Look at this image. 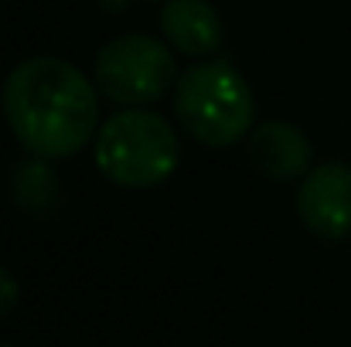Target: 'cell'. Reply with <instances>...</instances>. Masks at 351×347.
I'll list each match as a JSON object with an SVG mask.
<instances>
[{
	"label": "cell",
	"mask_w": 351,
	"mask_h": 347,
	"mask_svg": "<svg viewBox=\"0 0 351 347\" xmlns=\"http://www.w3.org/2000/svg\"><path fill=\"white\" fill-rule=\"evenodd\" d=\"M3 116L31 157L62 160L96 136L99 103L93 82L72 62L34 55L10 68L3 82Z\"/></svg>",
	"instance_id": "obj_1"
},
{
	"label": "cell",
	"mask_w": 351,
	"mask_h": 347,
	"mask_svg": "<svg viewBox=\"0 0 351 347\" xmlns=\"http://www.w3.org/2000/svg\"><path fill=\"white\" fill-rule=\"evenodd\" d=\"M174 116L205 146H235L252 133L256 96L242 72L222 62H198L174 82Z\"/></svg>",
	"instance_id": "obj_3"
},
{
	"label": "cell",
	"mask_w": 351,
	"mask_h": 347,
	"mask_svg": "<svg viewBox=\"0 0 351 347\" xmlns=\"http://www.w3.org/2000/svg\"><path fill=\"white\" fill-rule=\"evenodd\" d=\"M0 347H10V344H0Z\"/></svg>",
	"instance_id": "obj_10"
},
{
	"label": "cell",
	"mask_w": 351,
	"mask_h": 347,
	"mask_svg": "<svg viewBox=\"0 0 351 347\" xmlns=\"http://www.w3.org/2000/svg\"><path fill=\"white\" fill-rule=\"evenodd\" d=\"M160 31L174 51L188 58H208L226 41L222 14L208 0H164Z\"/></svg>",
	"instance_id": "obj_7"
},
{
	"label": "cell",
	"mask_w": 351,
	"mask_h": 347,
	"mask_svg": "<svg viewBox=\"0 0 351 347\" xmlns=\"http://www.w3.org/2000/svg\"><path fill=\"white\" fill-rule=\"evenodd\" d=\"M17 300H21V286H17L14 272L0 266V320H3V317H7L14 307H17Z\"/></svg>",
	"instance_id": "obj_9"
},
{
	"label": "cell",
	"mask_w": 351,
	"mask_h": 347,
	"mask_svg": "<svg viewBox=\"0 0 351 347\" xmlns=\"http://www.w3.org/2000/svg\"><path fill=\"white\" fill-rule=\"evenodd\" d=\"M249 140V164L269 181H300L314 164V146L307 133L293 123L269 119L252 126Z\"/></svg>",
	"instance_id": "obj_6"
},
{
	"label": "cell",
	"mask_w": 351,
	"mask_h": 347,
	"mask_svg": "<svg viewBox=\"0 0 351 347\" xmlns=\"http://www.w3.org/2000/svg\"><path fill=\"white\" fill-rule=\"evenodd\" d=\"M55 188H58V181H55L48 160H41V157H31L27 164H21L14 170V198L21 208H27L34 215H41L55 205V198H58Z\"/></svg>",
	"instance_id": "obj_8"
},
{
	"label": "cell",
	"mask_w": 351,
	"mask_h": 347,
	"mask_svg": "<svg viewBox=\"0 0 351 347\" xmlns=\"http://www.w3.org/2000/svg\"><path fill=\"white\" fill-rule=\"evenodd\" d=\"M297 215L304 229L324 242L351 235V167L328 160L311 167L297 188Z\"/></svg>",
	"instance_id": "obj_5"
},
{
	"label": "cell",
	"mask_w": 351,
	"mask_h": 347,
	"mask_svg": "<svg viewBox=\"0 0 351 347\" xmlns=\"http://www.w3.org/2000/svg\"><path fill=\"white\" fill-rule=\"evenodd\" d=\"M93 157L110 184L126 191H150L178 170L181 143L160 113L126 106L96 129Z\"/></svg>",
	"instance_id": "obj_2"
},
{
	"label": "cell",
	"mask_w": 351,
	"mask_h": 347,
	"mask_svg": "<svg viewBox=\"0 0 351 347\" xmlns=\"http://www.w3.org/2000/svg\"><path fill=\"white\" fill-rule=\"evenodd\" d=\"M93 79L119 106H150L178 82V62L171 48L150 34H119L96 55Z\"/></svg>",
	"instance_id": "obj_4"
}]
</instances>
